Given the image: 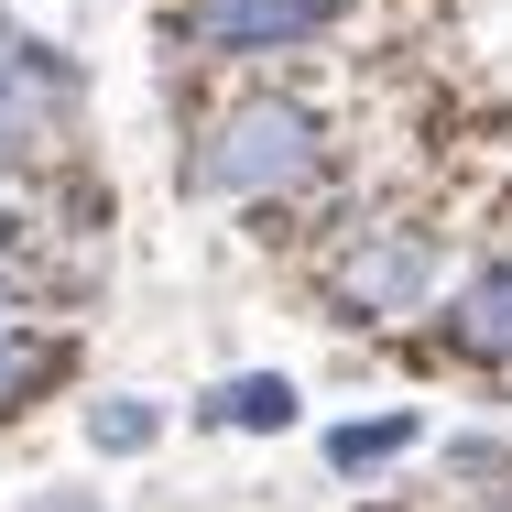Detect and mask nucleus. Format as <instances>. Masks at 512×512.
<instances>
[{
  "label": "nucleus",
  "mask_w": 512,
  "mask_h": 512,
  "mask_svg": "<svg viewBox=\"0 0 512 512\" xmlns=\"http://www.w3.org/2000/svg\"><path fill=\"white\" fill-rule=\"evenodd\" d=\"M447 469H469V480H512V447H491V436H458V447H447Z\"/></svg>",
  "instance_id": "9d476101"
},
{
  "label": "nucleus",
  "mask_w": 512,
  "mask_h": 512,
  "mask_svg": "<svg viewBox=\"0 0 512 512\" xmlns=\"http://www.w3.org/2000/svg\"><path fill=\"white\" fill-rule=\"evenodd\" d=\"M153 436H164V414L142 404V393H120V404H99V414H88V447H109V458H142Z\"/></svg>",
  "instance_id": "6e6552de"
},
{
  "label": "nucleus",
  "mask_w": 512,
  "mask_h": 512,
  "mask_svg": "<svg viewBox=\"0 0 512 512\" xmlns=\"http://www.w3.org/2000/svg\"><path fill=\"white\" fill-rule=\"evenodd\" d=\"M33 371H44V349H33V338H22L11 316H0V404H11V393H22Z\"/></svg>",
  "instance_id": "1a4fd4ad"
},
{
  "label": "nucleus",
  "mask_w": 512,
  "mask_h": 512,
  "mask_svg": "<svg viewBox=\"0 0 512 512\" xmlns=\"http://www.w3.org/2000/svg\"><path fill=\"white\" fill-rule=\"evenodd\" d=\"M436 295V229H360L338 262V306L349 316H414Z\"/></svg>",
  "instance_id": "7ed1b4c3"
},
{
  "label": "nucleus",
  "mask_w": 512,
  "mask_h": 512,
  "mask_svg": "<svg viewBox=\"0 0 512 512\" xmlns=\"http://www.w3.org/2000/svg\"><path fill=\"white\" fill-rule=\"evenodd\" d=\"M447 338H458L469 360H512V262H491V273H469V284H458Z\"/></svg>",
  "instance_id": "39448f33"
},
{
  "label": "nucleus",
  "mask_w": 512,
  "mask_h": 512,
  "mask_svg": "<svg viewBox=\"0 0 512 512\" xmlns=\"http://www.w3.org/2000/svg\"><path fill=\"white\" fill-rule=\"evenodd\" d=\"M0 44H11V33H0Z\"/></svg>",
  "instance_id": "f8f14e48"
},
{
  "label": "nucleus",
  "mask_w": 512,
  "mask_h": 512,
  "mask_svg": "<svg viewBox=\"0 0 512 512\" xmlns=\"http://www.w3.org/2000/svg\"><path fill=\"white\" fill-rule=\"evenodd\" d=\"M414 436H425L414 414H371V425H338V436H327V469H349V480H360V469H382V458H404Z\"/></svg>",
  "instance_id": "0eeeda50"
},
{
  "label": "nucleus",
  "mask_w": 512,
  "mask_h": 512,
  "mask_svg": "<svg viewBox=\"0 0 512 512\" xmlns=\"http://www.w3.org/2000/svg\"><path fill=\"white\" fill-rule=\"evenodd\" d=\"M327 0H175V33L197 55H295V44H327Z\"/></svg>",
  "instance_id": "f03ea898"
},
{
  "label": "nucleus",
  "mask_w": 512,
  "mask_h": 512,
  "mask_svg": "<svg viewBox=\"0 0 512 512\" xmlns=\"http://www.w3.org/2000/svg\"><path fill=\"white\" fill-rule=\"evenodd\" d=\"M33 512H99V502H88V491H55V502H33Z\"/></svg>",
  "instance_id": "9b49d317"
},
{
  "label": "nucleus",
  "mask_w": 512,
  "mask_h": 512,
  "mask_svg": "<svg viewBox=\"0 0 512 512\" xmlns=\"http://www.w3.org/2000/svg\"><path fill=\"white\" fill-rule=\"evenodd\" d=\"M197 414L207 425H240V436H284V425H295V382H284V371H240V382H218Z\"/></svg>",
  "instance_id": "423d86ee"
},
{
  "label": "nucleus",
  "mask_w": 512,
  "mask_h": 512,
  "mask_svg": "<svg viewBox=\"0 0 512 512\" xmlns=\"http://www.w3.org/2000/svg\"><path fill=\"white\" fill-rule=\"evenodd\" d=\"M316 153H327L316 109H295V99H240L218 131H207L197 186H207V197H284V186H306V175H316Z\"/></svg>",
  "instance_id": "f257e3e1"
},
{
  "label": "nucleus",
  "mask_w": 512,
  "mask_h": 512,
  "mask_svg": "<svg viewBox=\"0 0 512 512\" xmlns=\"http://www.w3.org/2000/svg\"><path fill=\"white\" fill-rule=\"evenodd\" d=\"M77 109V66L55 44H0V142H44Z\"/></svg>",
  "instance_id": "20e7f679"
}]
</instances>
